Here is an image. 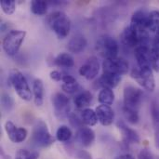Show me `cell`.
<instances>
[{
	"label": "cell",
	"mask_w": 159,
	"mask_h": 159,
	"mask_svg": "<svg viewBox=\"0 0 159 159\" xmlns=\"http://www.w3.org/2000/svg\"><path fill=\"white\" fill-rule=\"evenodd\" d=\"M122 44L129 48H136L140 46V38L137 32L130 26L126 27L120 34Z\"/></svg>",
	"instance_id": "12"
},
{
	"label": "cell",
	"mask_w": 159,
	"mask_h": 159,
	"mask_svg": "<svg viewBox=\"0 0 159 159\" xmlns=\"http://www.w3.org/2000/svg\"><path fill=\"white\" fill-rule=\"evenodd\" d=\"M147 30L153 33L159 31V11L153 10L147 17Z\"/></svg>",
	"instance_id": "25"
},
{
	"label": "cell",
	"mask_w": 159,
	"mask_h": 159,
	"mask_svg": "<svg viewBox=\"0 0 159 159\" xmlns=\"http://www.w3.org/2000/svg\"><path fill=\"white\" fill-rule=\"evenodd\" d=\"M151 116L154 128L155 143L156 146L159 149V103L156 101H153L151 103Z\"/></svg>",
	"instance_id": "19"
},
{
	"label": "cell",
	"mask_w": 159,
	"mask_h": 159,
	"mask_svg": "<svg viewBox=\"0 0 159 159\" xmlns=\"http://www.w3.org/2000/svg\"><path fill=\"white\" fill-rule=\"evenodd\" d=\"M47 22L60 39L65 38L71 30V20L62 11H54L47 18Z\"/></svg>",
	"instance_id": "1"
},
{
	"label": "cell",
	"mask_w": 159,
	"mask_h": 159,
	"mask_svg": "<svg viewBox=\"0 0 159 159\" xmlns=\"http://www.w3.org/2000/svg\"><path fill=\"white\" fill-rule=\"evenodd\" d=\"M87 45H88V41L86 37L81 34H77L70 39V41L68 42L67 48L71 53L79 54L86 48Z\"/></svg>",
	"instance_id": "18"
},
{
	"label": "cell",
	"mask_w": 159,
	"mask_h": 159,
	"mask_svg": "<svg viewBox=\"0 0 159 159\" xmlns=\"http://www.w3.org/2000/svg\"><path fill=\"white\" fill-rule=\"evenodd\" d=\"M150 51H151V49L149 48L148 46H138L135 48L134 55H135V58H136V61H137V63H138V66L140 69L151 67Z\"/></svg>",
	"instance_id": "14"
},
{
	"label": "cell",
	"mask_w": 159,
	"mask_h": 159,
	"mask_svg": "<svg viewBox=\"0 0 159 159\" xmlns=\"http://www.w3.org/2000/svg\"><path fill=\"white\" fill-rule=\"evenodd\" d=\"M69 118V121L71 123V125L75 128V129H81L83 127V120H82V117H79V116L75 113H71L68 116Z\"/></svg>",
	"instance_id": "33"
},
{
	"label": "cell",
	"mask_w": 159,
	"mask_h": 159,
	"mask_svg": "<svg viewBox=\"0 0 159 159\" xmlns=\"http://www.w3.org/2000/svg\"><path fill=\"white\" fill-rule=\"evenodd\" d=\"M121 81V76L112 74L102 73V76L96 81V85L102 89H114Z\"/></svg>",
	"instance_id": "15"
},
{
	"label": "cell",
	"mask_w": 159,
	"mask_h": 159,
	"mask_svg": "<svg viewBox=\"0 0 159 159\" xmlns=\"http://www.w3.org/2000/svg\"><path fill=\"white\" fill-rule=\"evenodd\" d=\"M81 117H82L83 123L87 126H89V127L95 126L97 124V122L99 121L96 112L93 111L92 109H89V108H86L82 111Z\"/></svg>",
	"instance_id": "24"
},
{
	"label": "cell",
	"mask_w": 159,
	"mask_h": 159,
	"mask_svg": "<svg viewBox=\"0 0 159 159\" xmlns=\"http://www.w3.org/2000/svg\"><path fill=\"white\" fill-rule=\"evenodd\" d=\"M98 101L101 104L112 105L115 101V93L111 89H102L98 95Z\"/></svg>",
	"instance_id": "23"
},
{
	"label": "cell",
	"mask_w": 159,
	"mask_h": 159,
	"mask_svg": "<svg viewBox=\"0 0 159 159\" xmlns=\"http://www.w3.org/2000/svg\"><path fill=\"white\" fill-rule=\"evenodd\" d=\"M77 141L84 147H89L95 141V132L88 127H82L77 130Z\"/></svg>",
	"instance_id": "16"
},
{
	"label": "cell",
	"mask_w": 159,
	"mask_h": 159,
	"mask_svg": "<svg viewBox=\"0 0 159 159\" xmlns=\"http://www.w3.org/2000/svg\"><path fill=\"white\" fill-rule=\"evenodd\" d=\"M9 82L15 89L18 96L23 101L29 102L32 99V91L29 88L25 76L18 69H12L9 72Z\"/></svg>",
	"instance_id": "2"
},
{
	"label": "cell",
	"mask_w": 159,
	"mask_h": 159,
	"mask_svg": "<svg viewBox=\"0 0 159 159\" xmlns=\"http://www.w3.org/2000/svg\"><path fill=\"white\" fill-rule=\"evenodd\" d=\"M48 10V3L42 0H34L31 3V11L35 15H45Z\"/></svg>",
	"instance_id": "26"
},
{
	"label": "cell",
	"mask_w": 159,
	"mask_h": 159,
	"mask_svg": "<svg viewBox=\"0 0 159 159\" xmlns=\"http://www.w3.org/2000/svg\"><path fill=\"white\" fill-rule=\"evenodd\" d=\"M153 48H157L159 50V31L156 33V35L153 40Z\"/></svg>",
	"instance_id": "39"
},
{
	"label": "cell",
	"mask_w": 159,
	"mask_h": 159,
	"mask_svg": "<svg viewBox=\"0 0 159 159\" xmlns=\"http://www.w3.org/2000/svg\"><path fill=\"white\" fill-rule=\"evenodd\" d=\"M92 100H93L92 94L88 90H84V91L77 93L75 96L74 102L77 109L84 110V109H86V107L90 105V103L92 102Z\"/></svg>",
	"instance_id": "20"
},
{
	"label": "cell",
	"mask_w": 159,
	"mask_h": 159,
	"mask_svg": "<svg viewBox=\"0 0 159 159\" xmlns=\"http://www.w3.org/2000/svg\"><path fill=\"white\" fill-rule=\"evenodd\" d=\"M38 154L36 152H30L25 149H21L17 152L15 159H37Z\"/></svg>",
	"instance_id": "31"
},
{
	"label": "cell",
	"mask_w": 159,
	"mask_h": 159,
	"mask_svg": "<svg viewBox=\"0 0 159 159\" xmlns=\"http://www.w3.org/2000/svg\"><path fill=\"white\" fill-rule=\"evenodd\" d=\"M5 130L9 140L14 143H20L27 138L28 132L24 128L16 127L11 121H7L5 124Z\"/></svg>",
	"instance_id": "11"
},
{
	"label": "cell",
	"mask_w": 159,
	"mask_h": 159,
	"mask_svg": "<svg viewBox=\"0 0 159 159\" xmlns=\"http://www.w3.org/2000/svg\"><path fill=\"white\" fill-rule=\"evenodd\" d=\"M100 72V63L95 56L87 60V61L79 68V74L88 80L94 79Z\"/></svg>",
	"instance_id": "10"
},
{
	"label": "cell",
	"mask_w": 159,
	"mask_h": 159,
	"mask_svg": "<svg viewBox=\"0 0 159 159\" xmlns=\"http://www.w3.org/2000/svg\"><path fill=\"white\" fill-rule=\"evenodd\" d=\"M0 7L5 14L11 15L15 12L16 3L13 0H2L0 2Z\"/></svg>",
	"instance_id": "29"
},
{
	"label": "cell",
	"mask_w": 159,
	"mask_h": 159,
	"mask_svg": "<svg viewBox=\"0 0 159 159\" xmlns=\"http://www.w3.org/2000/svg\"><path fill=\"white\" fill-rule=\"evenodd\" d=\"M117 128L120 129L123 135L124 142L126 143H140V137L138 133L134 129L129 128L123 121L117 122Z\"/></svg>",
	"instance_id": "17"
},
{
	"label": "cell",
	"mask_w": 159,
	"mask_h": 159,
	"mask_svg": "<svg viewBox=\"0 0 159 159\" xmlns=\"http://www.w3.org/2000/svg\"><path fill=\"white\" fill-rule=\"evenodd\" d=\"M73 136V132L70 128L67 126H61L57 129L56 132V139L61 143H66L71 140Z\"/></svg>",
	"instance_id": "27"
},
{
	"label": "cell",
	"mask_w": 159,
	"mask_h": 159,
	"mask_svg": "<svg viewBox=\"0 0 159 159\" xmlns=\"http://www.w3.org/2000/svg\"><path fill=\"white\" fill-rule=\"evenodd\" d=\"M61 89L69 94H74L78 92V90L80 89V86L77 83V81L74 82V83H70V84H63L61 85Z\"/></svg>",
	"instance_id": "34"
},
{
	"label": "cell",
	"mask_w": 159,
	"mask_h": 159,
	"mask_svg": "<svg viewBox=\"0 0 159 159\" xmlns=\"http://www.w3.org/2000/svg\"><path fill=\"white\" fill-rule=\"evenodd\" d=\"M138 159H155L154 156L152 155V153L147 150V149H143L141 150V152L139 153Z\"/></svg>",
	"instance_id": "36"
},
{
	"label": "cell",
	"mask_w": 159,
	"mask_h": 159,
	"mask_svg": "<svg viewBox=\"0 0 159 159\" xmlns=\"http://www.w3.org/2000/svg\"><path fill=\"white\" fill-rule=\"evenodd\" d=\"M95 112L97 114L99 122L102 126H110L113 124L115 120V113L111 106L101 104L96 108Z\"/></svg>",
	"instance_id": "13"
},
{
	"label": "cell",
	"mask_w": 159,
	"mask_h": 159,
	"mask_svg": "<svg viewBox=\"0 0 159 159\" xmlns=\"http://www.w3.org/2000/svg\"><path fill=\"white\" fill-rule=\"evenodd\" d=\"M1 104H2L3 110H5L7 112H9L13 108L14 101H13V99L9 95L3 94L2 97H1Z\"/></svg>",
	"instance_id": "32"
},
{
	"label": "cell",
	"mask_w": 159,
	"mask_h": 159,
	"mask_svg": "<svg viewBox=\"0 0 159 159\" xmlns=\"http://www.w3.org/2000/svg\"><path fill=\"white\" fill-rule=\"evenodd\" d=\"M77 157L80 159H91V156L86 151H79L77 153Z\"/></svg>",
	"instance_id": "38"
},
{
	"label": "cell",
	"mask_w": 159,
	"mask_h": 159,
	"mask_svg": "<svg viewBox=\"0 0 159 159\" xmlns=\"http://www.w3.org/2000/svg\"><path fill=\"white\" fill-rule=\"evenodd\" d=\"M123 114H124V116H125L126 120L129 123H130L132 125L138 124V122L140 120V116H139L138 111L123 107Z\"/></svg>",
	"instance_id": "28"
},
{
	"label": "cell",
	"mask_w": 159,
	"mask_h": 159,
	"mask_svg": "<svg viewBox=\"0 0 159 159\" xmlns=\"http://www.w3.org/2000/svg\"><path fill=\"white\" fill-rule=\"evenodd\" d=\"M49 76H50V78H51L52 80L59 82V81H62L63 74H62L61 72L58 71V70H53V71L50 72Z\"/></svg>",
	"instance_id": "35"
},
{
	"label": "cell",
	"mask_w": 159,
	"mask_h": 159,
	"mask_svg": "<svg viewBox=\"0 0 159 159\" xmlns=\"http://www.w3.org/2000/svg\"><path fill=\"white\" fill-rule=\"evenodd\" d=\"M124 106L129 109L138 111L143 98V92L142 89L134 86H127L124 89Z\"/></svg>",
	"instance_id": "7"
},
{
	"label": "cell",
	"mask_w": 159,
	"mask_h": 159,
	"mask_svg": "<svg viewBox=\"0 0 159 159\" xmlns=\"http://www.w3.org/2000/svg\"><path fill=\"white\" fill-rule=\"evenodd\" d=\"M129 62L123 58H114L104 60L102 62V71L105 74H112L122 76L129 72Z\"/></svg>",
	"instance_id": "8"
},
{
	"label": "cell",
	"mask_w": 159,
	"mask_h": 159,
	"mask_svg": "<svg viewBox=\"0 0 159 159\" xmlns=\"http://www.w3.org/2000/svg\"><path fill=\"white\" fill-rule=\"evenodd\" d=\"M52 105L55 116L59 119H64L70 115V100L63 93L58 92L52 97Z\"/></svg>",
	"instance_id": "9"
},
{
	"label": "cell",
	"mask_w": 159,
	"mask_h": 159,
	"mask_svg": "<svg viewBox=\"0 0 159 159\" xmlns=\"http://www.w3.org/2000/svg\"><path fill=\"white\" fill-rule=\"evenodd\" d=\"M75 78L70 75H63V77H62V82L63 84H70V83H74L75 82Z\"/></svg>",
	"instance_id": "37"
},
{
	"label": "cell",
	"mask_w": 159,
	"mask_h": 159,
	"mask_svg": "<svg viewBox=\"0 0 159 159\" xmlns=\"http://www.w3.org/2000/svg\"><path fill=\"white\" fill-rule=\"evenodd\" d=\"M115 159H135V157L130 154H125V155H121L119 157H116Z\"/></svg>",
	"instance_id": "40"
},
{
	"label": "cell",
	"mask_w": 159,
	"mask_h": 159,
	"mask_svg": "<svg viewBox=\"0 0 159 159\" xmlns=\"http://www.w3.org/2000/svg\"><path fill=\"white\" fill-rule=\"evenodd\" d=\"M34 102L36 106H41L44 102V84L39 78L35 79L33 84Z\"/></svg>",
	"instance_id": "21"
},
{
	"label": "cell",
	"mask_w": 159,
	"mask_h": 159,
	"mask_svg": "<svg viewBox=\"0 0 159 159\" xmlns=\"http://www.w3.org/2000/svg\"><path fill=\"white\" fill-rule=\"evenodd\" d=\"M54 64L62 68H71L75 65V61L69 53H60L54 59Z\"/></svg>",
	"instance_id": "22"
},
{
	"label": "cell",
	"mask_w": 159,
	"mask_h": 159,
	"mask_svg": "<svg viewBox=\"0 0 159 159\" xmlns=\"http://www.w3.org/2000/svg\"><path fill=\"white\" fill-rule=\"evenodd\" d=\"M25 36H26V32L24 31H20V30L9 31L4 37L2 42L3 49L6 52V54L10 57L15 56L18 53L22 42L24 41Z\"/></svg>",
	"instance_id": "3"
},
{
	"label": "cell",
	"mask_w": 159,
	"mask_h": 159,
	"mask_svg": "<svg viewBox=\"0 0 159 159\" xmlns=\"http://www.w3.org/2000/svg\"><path fill=\"white\" fill-rule=\"evenodd\" d=\"M95 48L97 52L105 60L114 59L117 57L118 44L115 38L108 34H103L100 36L96 42Z\"/></svg>",
	"instance_id": "5"
},
{
	"label": "cell",
	"mask_w": 159,
	"mask_h": 159,
	"mask_svg": "<svg viewBox=\"0 0 159 159\" xmlns=\"http://www.w3.org/2000/svg\"><path fill=\"white\" fill-rule=\"evenodd\" d=\"M32 141L37 146L48 147L54 143L55 139L50 134L47 124L43 120H37L34 125Z\"/></svg>",
	"instance_id": "4"
},
{
	"label": "cell",
	"mask_w": 159,
	"mask_h": 159,
	"mask_svg": "<svg viewBox=\"0 0 159 159\" xmlns=\"http://www.w3.org/2000/svg\"><path fill=\"white\" fill-rule=\"evenodd\" d=\"M150 63L153 70L159 73V50L152 48L150 51Z\"/></svg>",
	"instance_id": "30"
},
{
	"label": "cell",
	"mask_w": 159,
	"mask_h": 159,
	"mask_svg": "<svg viewBox=\"0 0 159 159\" xmlns=\"http://www.w3.org/2000/svg\"><path fill=\"white\" fill-rule=\"evenodd\" d=\"M131 77L144 89L148 91H154L156 88L155 77L152 68H133L130 72Z\"/></svg>",
	"instance_id": "6"
}]
</instances>
